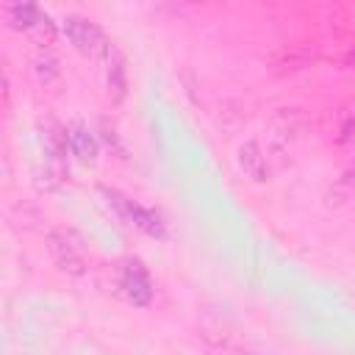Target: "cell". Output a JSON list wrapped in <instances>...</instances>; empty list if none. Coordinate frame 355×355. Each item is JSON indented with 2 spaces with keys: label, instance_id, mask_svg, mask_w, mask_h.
I'll list each match as a JSON object with an SVG mask.
<instances>
[{
  "label": "cell",
  "instance_id": "cell-2",
  "mask_svg": "<svg viewBox=\"0 0 355 355\" xmlns=\"http://www.w3.org/2000/svg\"><path fill=\"white\" fill-rule=\"evenodd\" d=\"M47 250H50V258L53 263L67 272V275H83L86 272V258L80 252V247L72 241L69 233L64 230H50L47 233Z\"/></svg>",
  "mask_w": 355,
  "mask_h": 355
},
{
  "label": "cell",
  "instance_id": "cell-3",
  "mask_svg": "<svg viewBox=\"0 0 355 355\" xmlns=\"http://www.w3.org/2000/svg\"><path fill=\"white\" fill-rule=\"evenodd\" d=\"M116 286H119V291L125 294V300L133 302V305H147L150 297H153L150 275H147V269H144L139 261H125V263L119 266Z\"/></svg>",
  "mask_w": 355,
  "mask_h": 355
},
{
  "label": "cell",
  "instance_id": "cell-5",
  "mask_svg": "<svg viewBox=\"0 0 355 355\" xmlns=\"http://www.w3.org/2000/svg\"><path fill=\"white\" fill-rule=\"evenodd\" d=\"M6 17H8V22H11L14 28H19V31H33V28H47V31H53L47 14H44L39 6H33V3H14V6L6 8Z\"/></svg>",
  "mask_w": 355,
  "mask_h": 355
},
{
  "label": "cell",
  "instance_id": "cell-4",
  "mask_svg": "<svg viewBox=\"0 0 355 355\" xmlns=\"http://www.w3.org/2000/svg\"><path fill=\"white\" fill-rule=\"evenodd\" d=\"M239 166H241V172L250 178V180H258V183H263L266 178H269V164H266V155H263V150H261V144L258 141H244L241 147H239Z\"/></svg>",
  "mask_w": 355,
  "mask_h": 355
},
{
  "label": "cell",
  "instance_id": "cell-6",
  "mask_svg": "<svg viewBox=\"0 0 355 355\" xmlns=\"http://www.w3.org/2000/svg\"><path fill=\"white\" fill-rule=\"evenodd\" d=\"M105 86H108V97L111 103H122L128 94V69H125V58L111 50L108 53V64H105Z\"/></svg>",
  "mask_w": 355,
  "mask_h": 355
},
{
  "label": "cell",
  "instance_id": "cell-7",
  "mask_svg": "<svg viewBox=\"0 0 355 355\" xmlns=\"http://www.w3.org/2000/svg\"><path fill=\"white\" fill-rule=\"evenodd\" d=\"M67 141H69V153H72L80 164L92 166V164L97 161V141H94V136L89 133L86 125H72V128L67 130Z\"/></svg>",
  "mask_w": 355,
  "mask_h": 355
},
{
  "label": "cell",
  "instance_id": "cell-8",
  "mask_svg": "<svg viewBox=\"0 0 355 355\" xmlns=\"http://www.w3.org/2000/svg\"><path fill=\"white\" fill-rule=\"evenodd\" d=\"M33 72L39 75V80L50 83L53 78H58V58L53 53H47V50H39L33 55Z\"/></svg>",
  "mask_w": 355,
  "mask_h": 355
},
{
  "label": "cell",
  "instance_id": "cell-10",
  "mask_svg": "<svg viewBox=\"0 0 355 355\" xmlns=\"http://www.w3.org/2000/svg\"><path fill=\"white\" fill-rule=\"evenodd\" d=\"M341 61H344V64H349V67H355V44L344 53V58H341Z\"/></svg>",
  "mask_w": 355,
  "mask_h": 355
},
{
  "label": "cell",
  "instance_id": "cell-1",
  "mask_svg": "<svg viewBox=\"0 0 355 355\" xmlns=\"http://www.w3.org/2000/svg\"><path fill=\"white\" fill-rule=\"evenodd\" d=\"M64 33L72 42V47L78 53H83V55H100V53L108 55L111 53V44H108L105 33L94 22H89L83 17H67L64 19Z\"/></svg>",
  "mask_w": 355,
  "mask_h": 355
},
{
  "label": "cell",
  "instance_id": "cell-9",
  "mask_svg": "<svg viewBox=\"0 0 355 355\" xmlns=\"http://www.w3.org/2000/svg\"><path fill=\"white\" fill-rule=\"evenodd\" d=\"M338 141H355V111L341 122V128H338Z\"/></svg>",
  "mask_w": 355,
  "mask_h": 355
}]
</instances>
